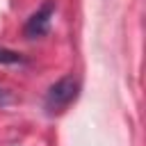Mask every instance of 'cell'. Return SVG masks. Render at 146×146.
Here are the masks:
<instances>
[{
	"label": "cell",
	"mask_w": 146,
	"mask_h": 146,
	"mask_svg": "<svg viewBox=\"0 0 146 146\" xmlns=\"http://www.w3.org/2000/svg\"><path fill=\"white\" fill-rule=\"evenodd\" d=\"M52 9H55V5H52V2H46L39 11H34V14L27 18V23H25V36H27V39H36V36L48 34Z\"/></svg>",
	"instance_id": "cell-2"
},
{
	"label": "cell",
	"mask_w": 146,
	"mask_h": 146,
	"mask_svg": "<svg viewBox=\"0 0 146 146\" xmlns=\"http://www.w3.org/2000/svg\"><path fill=\"white\" fill-rule=\"evenodd\" d=\"M18 62H23L21 52H16V50H7V48H0V64H18Z\"/></svg>",
	"instance_id": "cell-3"
},
{
	"label": "cell",
	"mask_w": 146,
	"mask_h": 146,
	"mask_svg": "<svg viewBox=\"0 0 146 146\" xmlns=\"http://www.w3.org/2000/svg\"><path fill=\"white\" fill-rule=\"evenodd\" d=\"M78 91H80V84L73 75H64L62 80H57L48 94H46V110L50 114L55 112H62L64 107H68L75 98H78Z\"/></svg>",
	"instance_id": "cell-1"
},
{
	"label": "cell",
	"mask_w": 146,
	"mask_h": 146,
	"mask_svg": "<svg viewBox=\"0 0 146 146\" xmlns=\"http://www.w3.org/2000/svg\"><path fill=\"white\" fill-rule=\"evenodd\" d=\"M7 100H9V98H7V94L0 89V103H7Z\"/></svg>",
	"instance_id": "cell-4"
}]
</instances>
